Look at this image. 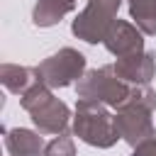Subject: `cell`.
<instances>
[{
  "mask_svg": "<svg viewBox=\"0 0 156 156\" xmlns=\"http://www.w3.org/2000/svg\"><path fill=\"white\" fill-rule=\"evenodd\" d=\"M156 110V90L149 85H134L129 98L117 107L115 112V127L119 132V139H124L129 146H136L154 136V122L151 112Z\"/></svg>",
  "mask_w": 156,
  "mask_h": 156,
  "instance_id": "obj_1",
  "label": "cell"
},
{
  "mask_svg": "<svg viewBox=\"0 0 156 156\" xmlns=\"http://www.w3.org/2000/svg\"><path fill=\"white\" fill-rule=\"evenodd\" d=\"M20 105L29 112L34 127L41 134H63L71 122V110L63 100L54 98L51 88L37 80L27 93L20 95Z\"/></svg>",
  "mask_w": 156,
  "mask_h": 156,
  "instance_id": "obj_2",
  "label": "cell"
},
{
  "mask_svg": "<svg viewBox=\"0 0 156 156\" xmlns=\"http://www.w3.org/2000/svg\"><path fill=\"white\" fill-rule=\"evenodd\" d=\"M73 134L98 149H110L117 144L119 132L115 127V115H110L105 102L78 98L76 117H73Z\"/></svg>",
  "mask_w": 156,
  "mask_h": 156,
  "instance_id": "obj_3",
  "label": "cell"
},
{
  "mask_svg": "<svg viewBox=\"0 0 156 156\" xmlns=\"http://www.w3.org/2000/svg\"><path fill=\"white\" fill-rule=\"evenodd\" d=\"M134 85L124 83L115 66H100V68H93V71H85L83 78L76 83V95L78 98H85V100H98V102H105L107 107H119L129 93H132Z\"/></svg>",
  "mask_w": 156,
  "mask_h": 156,
  "instance_id": "obj_4",
  "label": "cell"
},
{
  "mask_svg": "<svg viewBox=\"0 0 156 156\" xmlns=\"http://www.w3.org/2000/svg\"><path fill=\"white\" fill-rule=\"evenodd\" d=\"M37 78L49 88H66L71 83H78L85 73V56L71 46L58 49L49 58L39 61L34 66Z\"/></svg>",
  "mask_w": 156,
  "mask_h": 156,
  "instance_id": "obj_5",
  "label": "cell"
},
{
  "mask_svg": "<svg viewBox=\"0 0 156 156\" xmlns=\"http://www.w3.org/2000/svg\"><path fill=\"white\" fill-rule=\"evenodd\" d=\"M115 17H117L115 12H110V10L100 7V5L88 2V5L76 15V20H73V24H71V32H73L78 39L88 41V44H98V41L105 39V34H107L110 24L115 22Z\"/></svg>",
  "mask_w": 156,
  "mask_h": 156,
  "instance_id": "obj_6",
  "label": "cell"
},
{
  "mask_svg": "<svg viewBox=\"0 0 156 156\" xmlns=\"http://www.w3.org/2000/svg\"><path fill=\"white\" fill-rule=\"evenodd\" d=\"M105 49L112 54V56H129V54H136V51H144V32L136 27V24H129L124 20H115L102 39Z\"/></svg>",
  "mask_w": 156,
  "mask_h": 156,
  "instance_id": "obj_7",
  "label": "cell"
},
{
  "mask_svg": "<svg viewBox=\"0 0 156 156\" xmlns=\"http://www.w3.org/2000/svg\"><path fill=\"white\" fill-rule=\"evenodd\" d=\"M117 76L129 85H149L156 76V54L151 51H136L129 56H119L115 63Z\"/></svg>",
  "mask_w": 156,
  "mask_h": 156,
  "instance_id": "obj_8",
  "label": "cell"
},
{
  "mask_svg": "<svg viewBox=\"0 0 156 156\" xmlns=\"http://www.w3.org/2000/svg\"><path fill=\"white\" fill-rule=\"evenodd\" d=\"M5 132V149L10 156H44V139L41 132H32L24 127L2 129Z\"/></svg>",
  "mask_w": 156,
  "mask_h": 156,
  "instance_id": "obj_9",
  "label": "cell"
},
{
  "mask_svg": "<svg viewBox=\"0 0 156 156\" xmlns=\"http://www.w3.org/2000/svg\"><path fill=\"white\" fill-rule=\"evenodd\" d=\"M37 80H39V78H37L34 68L17 66V63H2V66H0V83H2L12 95L27 93Z\"/></svg>",
  "mask_w": 156,
  "mask_h": 156,
  "instance_id": "obj_10",
  "label": "cell"
},
{
  "mask_svg": "<svg viewBox=\"0 0 156 156\" xmlns=\"http://www.w3.org/2000/svg\"><path fill=\"white\" fill-rule=\"evenodd\" d=\"M71 10H76V0H39L34 5L32 20L37 27H54Z\"/></svg>",
  "mask_w": 156,
  "mask_h": 156,
  "instance_id": "obj_11",
  "label": "cell"
},
{
  "mask_svg": "<svg viewBox=\"0 0 156 156\" xmlns=\"http://www.w3.org/2000/svg\"><path fill=\"white\" fill-rule=\"evenodd\" d=\"M129 15L144 34H156V0H129Z\"/></svg>",
  "mask_w": 156,
  "mask_h": 156,
  "instance_id": "obj_12",
  "label": "cell"
},
{
  "mask_svg": "<svg viewBox=\"0 0 156 156\" xmlns=\"http://www.w3.org/2000/svg\"><path fill=\"white\" fill-rule=\"evenodd\" d=\"M44 156H76V144L73 139L63 132V134H56V139H51L44 149Z\"/></svg>",
  "mask_w": 156,
  "mask_h": 156,
  "instance_id": "obj_13",
  "label": "cell"
},
{
  "mask_svg": "<svg viewBox=\"0 0 156 156\" xmlns=\"http://www.w3.org/2000/svg\"><path fill=\"white\" fill-rule=\"evenodd\" d=\"M132 156H156V136H151V139H146V141L136 144Z\"/></svg>",
  "mask_w": 156,
  "mask_h": 156,
  "instance_id": "obj_14",
  "label": "cell"
},
{
  "mask_svg": "<svg viewBox=\"0 0 156 156\" xmlns=\"http://www.w3.org/2000/svg\"><path fill=\"white\" fill-rule=\"evenodd\" d=\"M88 2H93V5H100V7H105V10L115 12V15H117V10H119V5H122V0H88Z\"/></svg>",
  "mask_w": 156,
  "mask_h": 156,
  "instance_id": "obj_15",
  "label": "cell"
}]
</instances>
